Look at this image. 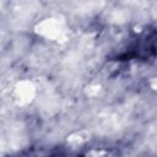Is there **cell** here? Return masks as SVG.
<instances>
[{
    "mask_svg": "<svg viewBox=\"0 0 157 157\" xmlns=\"http://www.w3.org/2000/svg\"><path fill=\"white\" fill-rule=\"evenodd\" d=\"M157 54V31L145 32L141 34L130 47V49L123 55L126 59H142L148 60Z\"/></svg>",
    "mask_w": 157,
    "mask_h": 157,
    "instance_id": "cell-1",
    "label": "cell"
}]
</instances>
